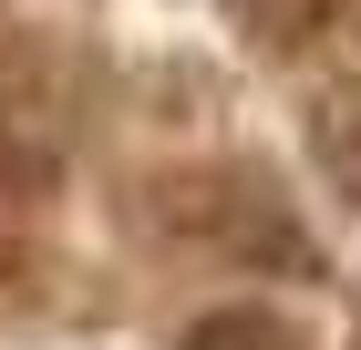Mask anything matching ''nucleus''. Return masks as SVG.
Here are the masks:
<instances>
[{"label": "nucleus", "instance_id": "nucleus-1", "mask_svg": "<svg viewBox=\"0 0 361 350\" xmlns=\"http://www.w3.org/2000/svg\"><path fill=\"white\" fill-rule=\"evenodd\" d=\"M310 155L341 186V206H361V82H341V93L310 104Z\"/></svg>", "mask_w": 361, "mask_h": 350}, {"label": "nucleus", "instance_id": "nucleus-2", "mask_svg": "<svg viewBox=\"0 0 361 350\" xmlns=\"http://www.w3.org/2000/svg\"><path fill=\"white\" fill-rule=\"evenodd\" d=\"M186 350H300V330L258 309V299H227V309H196L186 320Z\"/></svg>", "mask_w": 361, "mask_h": 350}, {"label": "nucleus", "instance_id": "nucleus-3", "mask_svg": "<svg viewBox=\"0 0 361 350\" xmlns=\"http://www.w3.org/2000/svg\"><path fill=\"white\" fill-rule=\"evenodd\" d=\"M341 11H351V0H227V21L248 31V42H269V52H300V42H320Z\"/></svg>", "mask_w": 361, "mask_h": 350}]
</instances>
